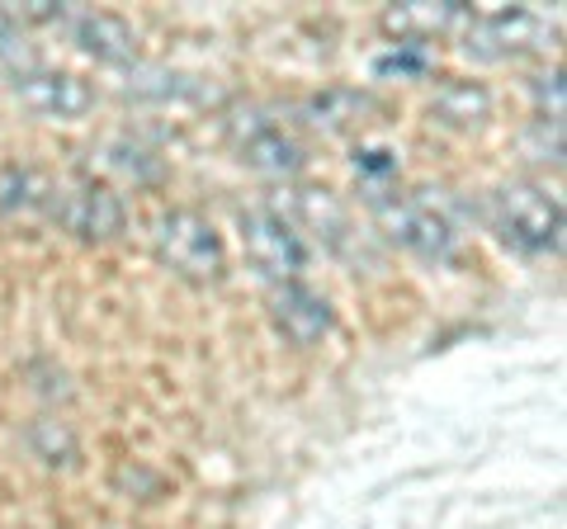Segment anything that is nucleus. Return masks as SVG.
Masks as SVG:
<instances>
[{
	"mask_svg": "<svg viewBox=\"0 0 567 529\" xmlns=\"http://www.w3.org/2000/svg\"><path fill=\"white\" fill-rule=\"evenodd\" d=\"M435 66V58L425 48H406V43H398L393 52H383V58L374 62V72L379 76H398V81H416V76H425Z\"/></svg>",
	"mask_w": 567,
	"mask_h": 529,
	"instance_id": "obj_17",
	"label": "nucleus"
},
{
	"mask_svg": "<svg viewBox=\"0 0 567 529\" xmlns=\"http://www.w3.org/2000/svg\"><path fill=\"white\" fill-rule=\"evenodd\" d=\"M492 227L516 251L544 256V251H558L563 241V208L539 185H502L492 194Z\"/></svg>",
	"mask_w": 567,
	"mask_h": 529,
	"instance_id": "obj_3",
	"label": "nucleus"
},
{
	"mask_svg": "<svg viewBox=\"0 0 567 529\" xmlns=\"http://www.w3.org/2000/svg\"><path fill=\"white\" fill-rule=\"evenodd\" d=\"M431 118L445 123V128H458V133L483 128L492 118V91L483 81H445L431 95Z\"/></svg>",
	"mask_w": 567,
	"mask_h": 529,
	"instance_id": "obj_14",
	"label": "nucleus"
},
{
	"mask_svg": "<svg viewBox=\"0 0 567 529\" xmlns=\"http://www.w3.org/2000/svg\"><path fill=\"white\" fill-rule=\"evenodd\" d=\"M14 100L39 118L76 123L95 110V85L76 72H62V66H33V72L14 76Z\"/></svg>",
	"mask_w": 567,
	"mask_h": 529,
	"instance_id": "obj_7",
	"label": "nucleus"
},
{
	"mask_svg": "<svg viewBox=\"0 0 567 529\" xmlns=\"http://www.w3.org/2000/svg\"><path fill=\"white\" fill-rule=\"evenodd\" d=\"M364 114H374V95L350 91V85H327V91H312L298 104V118L312 133H350L364 123Z\"/></svg>",
	"mask_w": 567,
	"mask_h": 529,
	"instance_id": "obj_13",
	"label": "nucleus"
},
{
	"mask_svg": "<svg viewBox=\"0 0 567 529\" xmlns=\"http://www.w3.org/2000/svg\"><path fill=\"white\" fill-rule=\"evenodd\" d=\"M350 162H354V175H364V180L374 185V189H379L383 180H393V175H398V152H393V147H379V143L354 147Z\"/></svg>",
	"mask_w": 567,
	"mask_h": 529,
	"instance_id": "obj_19",
	"label": "nucleus"
},
{
	"mask_svg": "<svg viewBox=\"0 0 567 529\" xmlns=\"http://www.w3.org/2000/svg\"><path fill=\"white\" fill-rule=\"evenodd\" d=\"M71 43L85 58H95L104 66H133L137 62V33L128 20H118L110 10H85L71 20Z\"/></svg>",
	"mask_w": 567,
	"mask_h": 529,
	"instance_id": "obj_10",
	"label": "nucleus"
},
{
	"mask_svg": "<svg viewBox=\"0 0 567 529\" xmlns=\"http://www.w3.org/2000/svg\"><path fill=\"white\" fill-rule=\"evenodd\" d=\"M270 322H275V331L289 345H317L322 336H331V326H336V308L327 303L317 289H308V284H275V293H270Z\"/></svg>",
	"mask_w": 567,
	"mask_h": 529,
	"instance_id": "obj_9",
	"label": "nucleus"
},
{
	"mask_svg": "<svg viewBox=\"0 0 567 529\" xmlns=\"http://www.w3.org/2000/svg\"><path fill=\"white\" fill-rule=\"evenodd\" d=\"M52 214H58V222L71 237L95 241V246L118 241L123 227H128V208H123L118 194L100 180H81V185L62 189L58 199H52Z\"/></svg>",
	"mask_w": 567,
	"mask_h": 529,
	"instance_id": "obj_6",
	"label": "nucleus"
},
{
	"mask_svg": "<svg viewBox=\"0 0 567 529\" xmlns=\"http://www.w3.org/2000/svg\"><path fill=\"white\" fill-rule=\"evenodd\" d=\"M110 152H114L110 166L123 170V175H133L137 185H147V180H156V175H162V166H156V156H152L147 147H137V143H114Z\"/></svg>",
	"mask_w": 567,
	"mask_h": 529,
	"instance_id": "obj_20",
	"label": "nucleus"
},
{
	"mask_svg": "<svg viewBox=\"0 0 567 529\" xmlns=\"http://www.w3.org/2000/svg\"><path fill=\"white\" fill-rule=\"evenodd\" d=\"M233 152H237V162L246 170H256V175H284V180L308 166L303 143H298L293 133H284L275 118H265L260 110L246 114V123L233 118Z\"/></svg>",
	"mask_w": 567,
	"mask_h": 529,
	"instance_id": "obj_8",
	"label": "nucleus"
},
{
	"mask_svg": "<svg viewBox=\"0 0 567 529\" xmlns=\"http://www.w3.org/2000/svg\"><path fill=\"white\" fill-rule=\"evenodd\" d=\"M289 222H303L308 232H317L327 246H346L350 237V208L341 204V194H331L327 185H293L289 189Z\"/></svg>",
	"mask_w": 567,
	"mask_h": 529,
	"instance_id": "obj_11",
	"label": "nucleus"
},
{
	"mask_svg": "<svg viewBox=\"0 0 567 529\" xmlns=\"http://www.w3.org/2000/svg\"><path fill=\"white\" fill-rule=\"evenodd\" d=\"M156 256L171 274L189 279V284H218L223 270H227V251H223V237L204 214L194 208H166L156 218Z\"/></svg>",
	"mask_w": 567,
	"mask_h": 529,
	"instance_id": "obj_2",
	"label": "nucleus"
},
{
	"mask_svg": "<svg viewBox=\"0 0 567 529\" xmlns=\"http://www.w3.org/2000/svg\"><path fill=\"white\" fill-rule=\"evenodd\" d=\"M52 204V189H48V175L33 170V166H6L0 170V214L6 218H24V214H39V208Z\"/></svg>",
	"mask_w": 567,
	"mask_h": 529,
	"instance_id": "obj_16",
	"label": "nucleus"
},
{
	"mask_svg": "<svg viewBox=\"0 0 567 529\" xmlns=\"http://www.w3.org/2000/svg\"><path fill=\"white\" fill-rule=\"evenodd\" d=\"M128 95L133 100H152V104H189V100H213V85L185 72H166V66H137L128 76Z\"/></svg>",
	"mask_w": 567,
	"mask_h": 529,
	"instance_id": "obj_15",
	"label": "nucleus"
},
{
	"mask_svg": "<svg viewBox=\"0 0 567 529\" xmlns=\"http://www.w3.org/2000/svg\"><path fill=\"white\" fill-rule=\"evenodd\" d=\"M464 52L477 62H506V58H520V52H535L548 39V24L539 20L535 10H520V6H506V10H487V14H473L464 20Z\"/></svg>",
	"mask_w": 567,
	"mask_h": 529,
	"instance_id": "obj_5",
	"label": "nucleus"
},
{
	"mask_svg": "<svg viewBox=\"0 0 567 529\" xmlns=\"http://www.w3.org/2000/svg\"><path fill=\"white\" fill-rule=\"evenodd\" d=\"M468 14L464 6H431V0H412V6H388L383 10V33H393L398 43L406 48H425L431 39H440V33L458 29Z\"/></svg>",
	"mask_w": 567,
	"mask_h": 529,
	"instance_id": "obj_12",
	"label": "nucleus"
},
{
	"mask_svg": "<svg viewBox=\"0 0 567 529\" xmlns=\"http://www.w3.org/2000/svg\"><path fill=\"white\" fill-rule=\"evenodd\" d=\"M369 214L388 241L421 260H445L454 251V222L435 208L431 189H374Z\"/></svg>",
	"mask_w": 567,
	"mask_h": 529,
	"instance_id": "obj_1",
	"label": "nucleus"
},
{
	"mask_svg": "<svg viewBox=\"0 0 567 529\" xmlns=\"http://www.w3.org/2000/svg\"><path fill=\"white\" fill-rule=\"evenodd\" d=\"M0 62L14 66V76H20V72H33V48L24 43V29L14 24L10 6H0Z\"/></svg>",
	"mask_w": 567,
	"mask_h": 529,
	"instance_id": "obj_18",
	"label": "nucleus"
},
{
	"mask_svg": "<svg viewBox=\"0 0 567 529\" xmlns=\"http://www.w3.org/2000/svg\"><path fill=\"white\" fill-rule=\"evenodd\" d=\"M237 227H241V251L251 260V270L265 274L270 284H293L308 270V260H312L308 241L279 208H246Z\"/></svg>",
	"mask_w": 567,
	"mask_h": 529,
	"instance_id": "obj_4",
	"label": "nucleus"
},
{
	"mask_svg": "<svg viewBox=\"0 0 567 529\" xmlns=\"http://www.w3.org/2000/svg\"><path fill=\"white\" fill-rule=\"evenodd\" d=\"M535 104H539L544 123H563V72L558 66L554 72H544V76H535Z\"/></svg>",
	"mask_w": 567,
	"mask_h": 529,
	"instance_id": "obj_21",
	"label": "nucleus"
},
{
	"mask_svg": "<svg viewBox=\"0 0 567 529\" xmlns=\"http://www.w3.org/2000/svg\"><path fill=\"white\" fill-rule=\"evenodd\" d=\"M14 14V24H48V20H62V6L58 0H29V6H20V10H10Z\"/></svg>",
	"mask_w": 567,
	"mask_h": 529,
	"instance_id": "obj_22",
	"label": "nucleus"
}]
</instances>
